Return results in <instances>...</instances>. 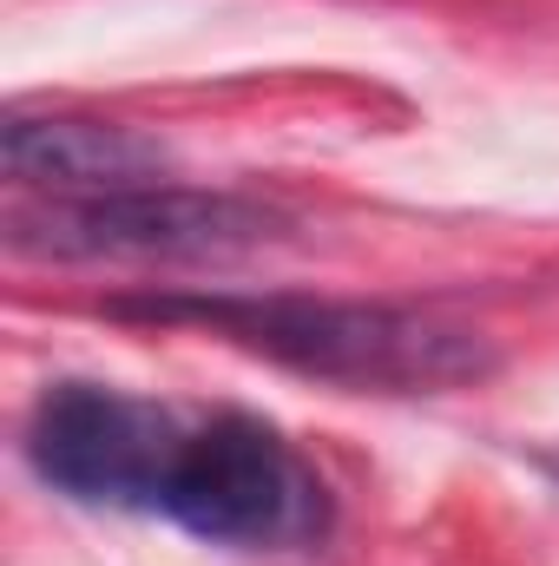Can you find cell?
Listing matches in <instances>:
<instances>
[{"label":"cell","mask_w":559,"mask_h":566,"mask_svg":"<svg viewBox=\"0 0 559 566\" xmlns=\"http://www.w3.org/2000/svg\"><path fill=\"white\" fill-rule=\"evenodd\" d=\"M113 316L133 323H184L231 349H251L277 369L336 389L376 396H434L500 369L494 343L467 323H447L409 303H362V296H303V290H151L113 296Z\"/></svg>","instance_id":"obj_1"},{"label":"cell","mask_w":559,"mask_h":566,"mask_svg":"<svg viewBox=\"0 0 559 566\" xmlns=\"http://www.w3.org/2000/svg\"><path fill=\"white\" fill-rule=\"evenodd\" d=\"M158 514L231 554H289L329 534L336 501L316 461L277 422L231 409L211 422H184Z\"/></svg>","instance_id":"obj_2"},{"label":"cell","mask_w":559,"mask_h":566,"mask_svg":"<svg viewBox=\"0 0 559 566\" xmlns=\"http://www.w3.org/2000/svg\"><path fill=\"white\" fill-rule=\"evenodd\" d=\"M277 238V211L244 191L133 185L99 198H13L7 251L46 264H211Z\"/></svg>","instance_id":"obj_3"},{"label":"cell","mask_w":559,"mask_h":566,"mask_svg":"<svg viewBox=\"0 0 559 566\" xmlns=\"http://www.w3.org/2000/svg\"><path fill=\"white\" fill-rule=\"evenodd\" d=\"M184 416L113 382H53L27 416V468L80 507L158 514Z\"/></svg>","instance_id":"obj_4"},{"label":"cell","mask_w":559,"mask_h":566,"mask_svg":"<svg viewBox=\"0 0 559 566\" xmlns=\"http://www.w3.org/2000/svg\"><path fill=\"white\" fill-rule=\"evenodd\" d=\"M0 165L20 198H99L171 178V151L151 133L86 113H13L0 126Z\"/></svg>","instance_id":"obj_5"}]
</instances>
